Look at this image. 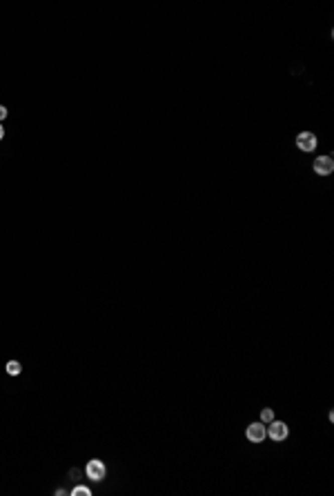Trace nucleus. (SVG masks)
I'll return each instance as SVG.
<instances>
[{
	"instance_id": "obj_4",
	"label": "nucleus",
	"mask_w": 334,
	"mask_h": 496,
	"mask_svg": "<svg viewBox=\"0 0 334 496\" xmlns=\"http://www.w3.org/2000/svg\"><path fill=\"white\" fill-rule=\"evenodd\" d=\"M312 169H314L318 176H330V174L334 172V160H332V156H318V158H314Z\"/></svg>"
},
{
	"instance_id": "obj_6",
	"label": "nucleus",
	"mask_w": 334,
	"mask_h": 496,
	"mask_svg": "<svg viewBox=\"0 0 334 496\" xmlns=\"http://www.w3.org/2000/svg\"><path fill=\"white\" fill-rule=\"evenodd\" d=\"M20 371H23V365H20L18 360H9L7 363V374L9 376H18Z\"/></svg>"
},
{
	"instance_id": "obj_5",
	"label": "nucleus",
	"mask_w": 334,
	"mask_h": 496,
	"mask_svg": "<svg viewBox=\"0 0 334 496\" xmlns=\"http://www.w3.org/2000/svg\"><path fill=\"white\" fill-rule=\"evenodd\" d=\"M316 145H318V141L312 132H301L299 136H296V147H299L301 152H314Z\"/></svg>"
},
{
	"instance_id": "obj_9",
	"label": "nucleus",
	"mask_w": 334,
	"mask_h": 496,
	"mask_svg": "<svg viewBox=\"0 0 334 496\" xmlns=\"http://www.w3.org/2000/svg\"><path fill=\"white\" fill-rule=\"evenodd\" d=\"M5 118H7V107H3V105H0V122H3Z\"/></svg>"
},
{
	"instance_id": "obj_8",
	"label": "nucleus",
	"mask_w": 334,
	"mask_h": 496,
	"mask_svg": "<svg viewBox=\"0 0 334 496\" xmlns=\"http://www.w3.org/2000/svg\"><path fill=\"white\" fill-rule=\"evenodd\" d=\"M89 487H85V485H78V487L71 489V496H89Z\"/></svg>"
},
{
	"instance_id": "obj_3",
	"label": "nucleus",
	"mask_w": 334,
	"mask_h": 496,
	"mask_svg": "<svg viewBox=\"0 0 334 496\" xmlns=\"http://www.w3.org/2000/svg\"><path fill=\"white\" fill-rule=\"evenodd\" d=\"M245 436L252 443H263L267 438V425L265 423H250L248 430H245Z\"/></svg>"
},
{
	"instance_id": "obj_2",
	"label": "nucleus",
	"mask_w": 334,
	"mask_h": 496,
	"mask_svg": "<svg viewBox=\"0 0 334 496\" xmlns=\"http://www.w3.org/2000/svg\"><path fill=\"white\" fill-rule=\"evenodd\" d=\"M287 434H290V427H287L283 421H270L267 423V436H270L272 441H285Z\"/></svg>"
},
{
	"instance_id": "obj_7",
	"label": "nucleus",
	"mask_w": 334,
	"mask_h": 496,
	"mask_svg": "<svg viewBox=\"0 0 334 496\" xmlns=\"http://www.w3.org/2000/svg\"><path fill=\"white\" fill-rule=\"evenodd\" d=\"M270 421H274V410L265 407V410L261 412V423H270Z\"/></svg>"
},
{
	"instance_id": "obj_10",
	"label": "nucleus",
	"mask_w": 334,
	"mask_h": 496,
	"mask_svg": "<svg viewBox=\"0 0 334 496\" xmlns=\"http://www.w3.org/2000/svg\"><path fill=\"white\" fill-rule=\"evenodd\" d=\"M3 138H5V127L0 125V141H3Z\"/></svg>"
},
{
	"instance_id": "obj_1",
	"label": "nucleus",
	"mask_w": 334,
	"mask_h": 496,
	"mask_svg": "<svg viewBox=\"0 0 334 496\" xmlns=\"http://www.w3.org/2000/svg\"><path fill=\"white\" fill-rule=\"evenodd\" d=\"M85 472H87V476H89V480H94V483H100V480L107 476V467H105V463L98 461V458H91V461L87 463Z\"/></svg>"
}]
</instances>
